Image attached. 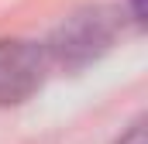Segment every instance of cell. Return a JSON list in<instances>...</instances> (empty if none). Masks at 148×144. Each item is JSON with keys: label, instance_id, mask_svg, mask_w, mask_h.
I'll use <instances>...</instances> for the list:
<instances>
[{"label": "cell", "instance_id": "cell-1", "mask_svg": "<svg viewBox=\"0 0 148 144\" xmlns=\"http://www.w3.org/2000/svg\"><path fill=\"white\" fill-rule=\"evenodd\" d=\"M124 35H127V17L121 14V7L90 3L62 17L41 48H45L48 69L79 72L100 62L107 52H114Z\"/></svg>", "mask_w": 148, "mask_h": 144}, {"label": "cell", "instance_id": "cell-2", "mask_svg": "<svg viewBox=\"0 0 148 144\" xmlns=\"http://www.w3.org/2000/svg\"><path fill=\"white\" fill-rule=\"evenodd\" d=\"M45 48L28 38H0V110L31 100L48 75Z\"/></svg>", "mask_w": 148, "mask_h": 144}, {"label": "cell", "instance_id": "cell-3", "mask_svg": "<svg viewBox=\"0 0 148 144\" xmlns=\"http://www.w3.org/2000/svg\"><path fill=\"white\" fill-rule=\"evenodd\" d=\"M114 144H145V124H141V120H134V124H131V127H127V130H124Z\"/></svg>", "mask_w": 148, "mask_h": 144}, {"label": "cell", "instance_id": "cell-4", "mask_svg": "<svg viewBox=\"0 0 148 144\" xmlns=\"http://www.w3.org/2000/svg\"><path fill=\"white\" fill-rule=\"evenodd\" d=\"M127 3H131V21L141 28L145 24V0H127Z\"/></svg>", "mask_w": 148, "mask_h": 144}]
</instances>
